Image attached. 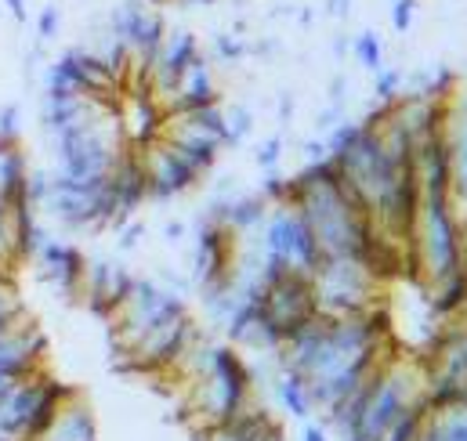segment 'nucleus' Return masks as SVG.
<instances>
[{"instance_id": "obj_1", "label": "nucleus", "mask_w": 467, "mask_h": 441, "mask_svg": "<svg viewBox=\"0 0 467 441\" xmlns=\"http://www.w3.org/2000/svg\"><path fill=\"white\" fill-rule=\"evenodd\" d=\"M73 387L58 384L47 369H36L0 391V438L4 441H36V435L51 424L58 405Z\"/></svg>"}, {"instance_id": "obj_2", "label": "nucleus", "mask_w": 467, "mask_h": 441, "mask_svg": "<svg viewBox=\"0 0 467 441\" xmlns=\"http://www.w3.org/2000/svg\"><path fill=\"white\" fill-rule=\"evenodd\" d=\"M47 354V336L36 323L22 319L7 330H0V391L36 369H44Z\"/></svg>"}, {"instance_id": "obj_3", "label": "nucleus", "mask_w": 467, "mask_h": 441, "mask_svg": "<svg viewBox=\"0 0 467 441\" xmlns=\"http://www.w3.org/2000/svg\"><path fill=\"white\" fill-rule=\"evenodd\" d=\"M33 272L40 282L55 286L62 297H77L80 293V282H84V268H88V257L80 253L77 242L69 239H58L51 235L36 253H33Z\"/></svg>"}, {"instance_id": "obj_4", "label": "nucleus", "mask_w": 467, "mask_h": 441, "mask_svg": "<svg viewBox=\"0 0 467 441\" xmlns=\"http://www.w3.org/2000/svg\"><path fill=\"white\" fill-rule=\"evenodd\" d=\"M141 156V167H145V181H149V200H174V196H182L185 189H192L196 185V170L160 138V141H152L149 149H141L138 152Z\"/></svg>"}, {"instance_id": "obj_5", "label": "nucleus", "mask_w": 467, "mask_h": 441, "mask_svg": "<svg viewBox=\"0 0 467 441\" xmlns=\"http://www.w3.org/2000/svg\"><path fill=\"white\" fill-rule=\"evenodd\" d=\"M134 286V275L127 272V264L109 261V257H95L88 261L84 268V282H80V293H84V304L99 315V319H109L123 304V297L130 293Z\"/></svg>"}, {"instance_id": "obj_6", "label": "nucleus", "mask_w": 467, "mask_h": 441, "mask_svg": "<svg viewBox=\"0 0 467 441\" xmlns=\"http://www.w3.org/2000/svg\"><path fill=\"white\" fill-rule=\"evenodd\" d=\"M36 441H99L95 413H91L88 398L80 391H69L66 402L58 405V413L51 416V424L36 435Z\"/></svg>"}, {"instance_id": "obj_7", "label": "nucleus", "mask_w": 467, "mask_h": 441, "mask_svg": "<svg viewBox=\"0 0 467 441\" xmlns=\"http://www.w3.org/2000/svg\"><path fill=\"white\" fill-rule=\"evenodd\" d=\"M26 174H29V156L18 145L0 149V200L4 203L26 200Z\"/></svg>"}, {"instance_id": "obj_8", "label": "nucleus", "mask_w": 467, "mask_h": 441, "mask_svg": "<svg viewBox=\"0 0 467 441\" xmlns=\"http://www.w3.org/2000/svg\"><path fill=\"white\" fill-rule=\"evenodd\" d=\"M22 319H26V304H22V297H18L15 279H0V330L15 326V323H22Z\"/></svg>"}, {"instance_id": "obj_9", "label": "nucleus", "mask_w": 467, "mask_h": 441, "mask_svg": "<svg viewBox=\"0 0 467 441\" xmlns=\"http://www.w3.org/2000/svg\"><path fill=\"white\" fill-rule=\"evenodd\" d=\"M58 33H62V7H58V4H44V7L36 11V40L47 47Z\"/></svg>"}, {"instance_id": "obj_10", "label": "nucleus", "mask_w": 467, "mask_h": 441, "mask_svg": "<svg viewBox=\"0 0 467 441\" xmlns=\"http://www.w3.org/2000/svg\"><path fill=\"white\" fill-rule=\"evenodd\" d=\"M380 55H384L380 36H377L373 29H362V33L355 36V58H358L366 69H380Z\"/></svg>"}, {"instance_id": "obj_11", "label": "nucleus", "mask_w": 467, "mask_h": 441, "mask_svg": "<svg viewBox=\"0 0 467 441\" xmlns=\"http://www.w3.org/2000/svg\"><path fill=\"white\" fill-rule=\"evenodd\" d=\"M47 192H51V170L29 167V174H26V200L36 207V214H40V203L47 200Z\"/></svg>"}, {"instance_id": "obj_12", "label": "nucleus", "mask_w": 467, "mask_h": 441, "mask_svg": "<svg viewBox=\"0 0 467 441\" xmlns=\"http://www.w3.org/2000/svg\"><path fill=\"white\" fill-rule=\"evenodd\" d=\"M18 138H22V106L7 102V106H0V141L18 145Z\"/></svg>"}, {"instance_id": "obj_13", "label": "nucleus", "mask_w": 467, "mask_h": 441, "mask_svg": "<svg viewBox=\"0 0 467 441\" xmlns=\"http://www.w3.org/2000/svg\"><path fill=\"white\" fill-rule=\"evenodd\" d=\"M214 51H218L222 62H239L250 47L239 40V33H218V36H214Z\"/></svg>"}, {"instance_id": "obj_14", "label": "nucleus", "mask_w": 467, "mask_h": 441, "mask_svg": "<svg viewBox=\"0 0 467 441\" xmlns=\"http://www.w3.org/2000/svg\"><path fill=\"white\" fill-rule=\"evenodd\" d=\"M117 250L119 253H130L138 242H141V235H145V224L141 220H134V218H127L123 224H117Z\"/></svg>"}, {"instance_id": "obj_15", "label": "nucleus", "mask_w": 467, "mask_h": 441, "mask_svg": "<svg viewBox=\"0 0 467 441\" xmlns=\"http://www.w3.org/2000/svg\"><path fill=\"white\" fill-rule=\"evenodd\" d=\"M413 15H417V0H391V26L399 33H410Z\"/></svg>"}, {"instance_id": "obj_16", "label": "nucleus", "mask_w": 467, "mask_h": 441, "mask_svg": "<svg viewBox=\"0 0 467 441\" xmlns=\"http://www.w3.org/2000/svg\"><path fill=\"white\" fill-rule=\"evenodd\" d=\"M275 159H279V141L272 138V141H265V145H261L257 163H261V167H275Z\"/></svg>"}, {"instance_id": "obj_17", "label": "nucleus", "mask_w": 467, "mask_h": 441, "mask_svg": "<svg viewBox=\"0 0 467 441\" xmlns=\"http://www.w3.org/2000/svg\"><path fill=\"white\" fill-rule=\"evenodd\" d=\"M182 239H185V224H182V220H171V224L163 228V242H167V246H178Z\"/></svg>"}, {"instance_id": "obj_18", "label": "nucleus", "mask_w": 467, "mask_h": 441, "mask_svg": "<svg viewBox=\"0 0 467 441\" xmlns=\"http://www.w3.org/2000/svg\"><path fill=\"white\" fill-rule=\"evenodd\" d=\"M4 7L11 11V18H15V22H26V18H29V11H26V0H4Z\"/></svg>"}, {"instance_id": "obj_19", "label": "nucleus", "mask_w": 467, "mask_h": 441, "mask_svg": "<svg viewBox=\"0 0 467 441\" xmlns=\"http://www.w3.org/2000/svg\"><path fill=\"white\" fill-rule=\"evenodd\" d=\"M351 11V0H330V15H345L348 18Z\"/></svg>"}, {"instance_id": "obj_20", "label": "nucleus", "mask_w": 467, "mask_h": 441, "mask_svg": "<svg viewBox=\"0 0 467 441\" xmlns=\"http://www.w3.org/2000/svg\"><path fill=\"white\" fill-rule=\"evenodd\" d=\"M0 149H7V145H4V141H0Z\"/></svg>"}]
</instances>
